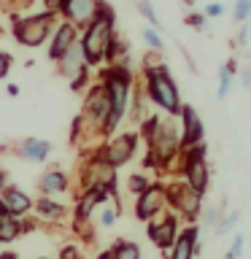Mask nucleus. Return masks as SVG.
<instances>
[{
  "instance_id": "nucleus-1",
  "label": "nucleus",
  "mask_w": 251,
  "mask_h": 259,
  "mask_svg": "<svg viewBox=\"0 0 251 259\" xmlns=\"http://www.w3.org/2000/svg\"><path fill=\"white\" fill-rule=\"evenodd\" d=\"M138 135L146 141V167L154 170H170L176 167V159L181 157L184 146H181V124L168 116V113H149L141 127H138Z\"/></svg>"
},
{
  "instance_id": "nucleus-2",
  "label": "nucleus",
  "mask_w": 251,
  "mask_h": 259,
  "mask_svg": "<svg viewBox=\"0 0 251 259\" xmlns=\"http://www.w3.org/2000/svg\"><path fill=\"white\" fill-rule=\"evenodd\" d=\"M97 81L105 87L108 100H111V113H108V121H105V141H108L130 111V95H133L135 76L127 62H116V65H108V68H100Z\"/></svg>"
},
{
  "instance_id": "nucleus-3",
  "label": "nucleus",
  "mask_w": 251,
  "mask_h": 259,
  "mask_svg": "<svg viewBox=\"0 0 251 259\" xmlns=\"http://www.w3.org/2000/svg\"><path fill=\"white\" fill-rule=\"evenodd\" d=\"M143 95L146 100H151L154 105H159L162 113L168 116H178L181 113V95H178V87H176V78L170 76V68L159 57H146L143 60Z\"/></svg>"
},
{
  "instance_id": "nucleus-4",
  "label": "nucleus",
  "mask_w": 251,
  "mask_h": 259,
  "mask_svg": "<svg viewBox=\"0 0 251 259\" xmlns=\"http://www.w3.org/2000/svg\"><path fill=\"white\" fill-rule=\"evenodd\" d=\"M113 27H116V14L113 8L103 0L100 11L92 22L81 30L78 35V46H81V54H84V62L87 65H100L105 62V52H108V44L113 40Z\"/></svg>"
},
{
  "instance_id": "nucleus-5",
  "label": "nucleus",
  "mask_w": 251,
  "mask_h": 259,
  "mask_svg": "<svg viewBox=\"0 0 251 259\" xmlns=\"http://www.w3.org/2000/svg\"><path fill=\"white\" fill-rule=\"evenodd\" d=\"M176 170H178L176 178H184V181L202 197V194L208 192V186H211V170H208V149H205V143H197V146L184 149L181 157L176 159Z\"/></svg>"
},
{
  "instance_id": "nucleus-6",
  "label": "nucleus",
  "mask_w": 251,
  "mask_h": 259,
  "mask_svg": "<svg viewBox=\"0 0 251 259\" xmlns=\"http://www.w3.org/2000/svg\"><path fill=\"white\" fill-rule=\"evenodd\" d=\"M57 19H60V16L46 14V11L32 14V16H16V19L11 22V32H14L16 44H22L27 49H38L54 35L57 24H60Z\"/></svg>"
},
{
  "instance_id": "nucleus-7",
  "label": "nucleus",
  "mask_w": 251,
  "mask_h": 259,
  "mask_svg": "<svg viewBox=\"0 0 251 259\" xmlns=\"http://www.w3.org/2000/svg\"><path fill=\"white\" fill-rule=\"evenodd\" d=\"M162 189H165V202L170 205V210H176V213L181 219H186L189 224L197 222L200 210H202V197L184 181V178L173 176V181H162Z\"/></svg>"
},
{
  "instance_id": "nucleus-8",
  "label": "nucleus",
  "mask_w": 251,
  "mask_h": 259,
  "mask_svg": "<svg viewBox=\"0 0 251 259\" xmlns=\"http://www.w3.org/2000/svg\"><path fill=\"white\" fill-rule=\"evenodd\" d=\"M138 143H141V135H138V130H124V133L111 135L108 141H103L100 146H97V151H100V157L108 162L111 167L119 170L121 165H127V162L135 157Z\"/></svg>"
},
{
  "instance_id": "nucleus-9",
  "label": "nucleus",
  "mask_w": 251,
  "mask_h": 259,
  "mask_svg": "<svg viewBox=\"0 0 251 259\" xmlns=\"http://www.w3.org/2000/svg\"><path fill=\"white\" fill-rule=\"evenodd\" d=\"M178 216H173V210H162L159 216H154L149 224H146V235H149V240L157 246L162 254H168L170 248H173V243L178 238Z\"/></svg>"
},
{
  "instance_id": "nucleus-10",
  "label": "nucleus",
  "mask_w": 251,
  "mask_h": 259,
  "mask_svg": "<svg viewBox=\"0 0 251 259\" xmlns=\"http://www.w3.org/2000/svg\"><path fill=\"white\" fill-rule=\"evenodd\" d=\"M165 208H168V202H165L162 181H151L149 189L135 194V219H141V222H151V219L159 216Z\"/></svg>"
},
{
  "instance_id": "nucleus-11",
  "label": "nucleus",
  "mask_w": 251,
  "mask_h": 259,
  "mask_svg": "<svg viewBox=\"0 0 251 259\" xmlns=\"http://www.w3.org/2000/svg\"><path fill=\"white\" fill-rule=\"evenodd\" d=\"M100 6H103V0H65L62 8H60V16L81 32L97 16Z\"/></svg>"
},
{
  "instance_id": "nucleus-12",
  "label": "nucleus",
  "mask_w": 251,
  "mask_h": 259,
  "mask_svg": "<svg viewBox=\"0 0 251 259\" xmlns=\"http://www.w3.org/2000/svg\"><path fill=\"white\" fill-rule=\"evenodd\" d=\"M181 146L184 149H189V146H197L205 141V124H202V119H200V113L194 111V105L189 103H181Z\"/></svg>"
},
{
  "instance_id": "nucleus-13",
  "label": "nucleus",
  "mask_w": 251,
  "mask_h": 259,
  "mask_svg": "<svg viewBox=\"0 0 251 259\" xmlns=\"http://www.w3.org/2000/svg\"><path fill=\"white\" fill-rule=\"evenodd\" d=\"M200 251V227L197 224H186L178 238L173 243V248L165 254V259H194Z\"/></svg>"
},
{
  "instance_id": "nucleus-14",
  "label": "nucleus",
  "mask_w": 251,
  "mask_h": 259,
  "mask_svg": "<svg viewBox=\"0 0 251 259\" xmlns=\"http://www.w3.org/2000/svg\"><path fill=\"white\" fill-rule=\"evenodd\" d=\"M78 35H81V32L73 27L70 22H60V24H57V30H54V35H52V44H49V60L60 62L62 54L68 52L70 46L78 44Z\"/></svg>"
},
{
  "instance_id": "nucleus-15",
  "label": "nucleus",
  "mask_w": 251,
  "mask_h": 259,
  "mask_svg": "<svg viewBox=\"0 0 251 259\" xmlns=\"http://www.w3.org/2000/svg\"><path fill=\"white\" fill-rule=\"evenodd\" d=\"M0 202H3V205L11 210L16 219H24L32 210V202H35V200H32L24 189H19V186L8 184V186L0 189Z\"/></svg>"
},
{
  "instance_id": "nucleus-16",
  "label": "nucleus",
  "mask_w": 251,
  "mask_h": 259,
  "mask_svg": "<svg viewBox=\"0 0 251 259\" xmlns=\"http://www.w3.org/2000/svg\"><path fill=\"white\" fill-rule=\"evenodd\" d=\"M38 189L44 192L46 197L60 194V192H68L70 189V176L65 173L62 167H52V170H46V173L38 178Z\"/></svg>"
},
{
  "instance_id": "nucleus-17",
  "label": "nucleus",
  "mask_w": 251,
  "mask_h": 259,
  "mask_svg": "<svg viewBox=\"0 0 251 259\" xmlns=\"http://www.w3.org/2000/svg\"><path fill=\"white\" fill-rule=\"evenodd\" d=\"M32 208H35L40 224L44 222H65V216H68V205L57 202L54 197H46V194H40V197L32 202Z\"/></svg>"
},
{
  "instance_id": "nucleus-18",
  "label": "nucleus",
  "mask_w": 251,
  "mask_h": 259,
  "mask_svg": "<svg viewBox=\"0 0 251 259\" xmlns=\"http://www.w3.org/2000/svg\"><path fill=\"white\" fill-rule=\"evenodd\" d=\"M16 154L27 162H46L52 157V143L40 141V138H24V141L16 146Z\"/></svg>"
},
{
  "instance_id": "nucleus-19",
  "label": "nucleus",
  "mask_w": 251,
  "mask_h": 259,
  "mask_svg": "<svg viewBox=\"0 0 251 259\" xmlns=\"http://www.w3.org/2000/svg\"><path fill=\"white\" fill-rule=\"evenodd\" d=\"M84 70H89V65L84 62V54H81V46L76 44V46H70L68 52L62 54V60H60V73L68 81H73L78 76V73H84Z\"/></svg>"
},
{
  "instance_id": "nucleus-20",
  "label": "nucleus",
  "mask_w": 251,
  "mask_h": 259,
  "mask_svg": "<svg viewBox=\"0 0 251 259\" xmlns=\"http://www.w3.org/2000/svg\"><path fill=\"white\" fill-rule=\"evenodd\" d=\"M16 238H22V219H16L0 202V243H14Z\"/></svg>"
},
{
  "instance_id": "nucleus-21",
  "label": "nucleus",
  "mask_w": 251,
  "mask_h": 259,
  "mask_svg": "<svg viewBox=\"0 0 251 259\" xmlns=\"http://www.w3.org/2000/svg\"><path fill=\"white\" fill-rule=\"evenodd\" d=\"M238 68L240 65H235V60L224 62L222 68H219V89H216L219 100H227V97H230V89L235 87V76H238Z\"/></svg>"
},
{
  "instance_id": "nucleus-22",
  "label": "nucleus",
  "mask_w": 251,
  "mask_h": 259,
  "mask_svg": "<svg viewBox=\"0 0 251 259\" xmlns=\"http://www.w3.org/2000/svg\"><path fill=\"white\" fill-rule=\"evenodd\" d=\"M111 256L113 259H141V246L133 240H124V238H116L111 243Z\"/></svg>"
},
{
  "instance_id": "nucleus-23",
  "label": "nucleus",
  "mask_w": 251,
  "mask_h": 259,
  "mask_svg": "<svg viewBox=\"0 0 251 259\" xmlns=\"http://www.w3.org/2000/svg\"><path fill=\"white\" fill-rule=\"evenodd\" d=\"M200 219H202V227H208V230H216L219 219H222V208L214 205V202H211V205H202Z\"/></svg>"
},
{
  "instance_id": "nucleus-24",
  "label": "nucleus",
  "mask_w": 251,
  "mask_h": 259,
  "mask_svg": "<svg viewBox=\"0 0 251 259\" xmlns=\"http://www.w3.org/2000/svg\"><path fill=\"white\" fill-rule=\"evenodd\" d=\"M119 210H121V205H116V202H105L103 213H100V219H97V222H100V227H105V230H108V227L116 224Z\"/></svg>"
},
{
  "instance_id": "nucleus-25",
  "label": "nucleus",
  "mask_w": 251,
  "mask_h": 259,
  "mask_svg": "<svg viewBox=\"0 0 251 259\" xmlns=\"http://www.w3.org/2000/svg\"><path fill=\"white\" fill-rule=\"evenodd\" d=\"M240 222V210H230L227 216H222L219 219V224H216V235H227V232H232L235 230V224Z\"/></svg>"
},
{
  "instance_id": "nucleus-26",
  "label": "nucleus",
  "mask_w": 251,
  "mask_h": 259,
  "mask_svg": "<svg viewBox=\"0 0 251 259\" xmlns=\"http://www.w3.org/2000/svg\"><path fill=\"white\" fill-rule=\"evenodd\" d=\"M135 6H138V11L143 14V19L151 24V27H162V22H159V14L154 11V6L149 3V0H135Z\"/></svg>"
},
{
  "instance_id": "nucleus-27",
  "label": "nucleus",
  "mask_w": 251,
  "mask_h": 259,
  "mask_svg": "<svg viewBox=\"0 0 251 259\" xmlns=\"http://www.w3.org/2000/svg\"><path fill=\"white\" fill-rule=\"evenodd\" d=\"M151 186V178L149 176H143V173H133L127 178V189H130V194H141L143 189H149Z\"/></svg>"
},
{
  "instance_id": "nucleus-28",
  "label": "nucleus",
  "mask_w": 251,
  "mask_h": 259,
  "mask_svg": "<svg viewBox=\"0 0 251 259\" xmlns=\"http://www.w3.org/2000/svg\"><path fill=\"white\" fill-rule=\"evenodd\" d=\"M232 16H235V22L246 24V22L251 19V0H235Z\"/></svg>"
},
{
  "instance_id": "nucleus-29",
  "label": "nucleus",
  "mask_w": 251,
  "mask_h": 259,
  "mask_svg": "<svg viewBox=\"0 0 251 259\" xmlns=\"http://www.w3.org/2000/svg\"><path fill=\"white\" fill-rule=\"evenodd\" d=\"M184 24H186V27H192V30H205L208 19H205V14H202V11H192V14H186Z\"/></svg>"
},
{
  "instance_id": "nucleus-30",
  "label": "nucleus",
  "mask_w": 251,
  "mask_h": 259,
  "mask_svg": "<svg viewBox=\"0 0 251 259\" xmlns=\"http://www.w3.org/2000/svg\"><path fill=\"white\" fill-rule=\"evenodd\" d=\"M243 248H246V238H243V235L238 232V235L232 238V246H230V251H227V254H224L222 259H240Z\"/></svg>"
},
{
  "instance_id": "nucleus-31",
  "label": "nucleus",
  "mask_w": 251,
  "mask_h": 259,
  "mask_svg": "<svg viewBox=\"0 0 251 259\" xmlns=\"http://www.w3.org/2000/svg\"><path fill=\"white\" fill-rule=\"evenodd\" d=\"M143 40L149 44L151 52H159V49H162V35L154 27H143Z\"/></svg>"
},
{
  "instance_id": "nucleus-32",
  "label": "nucleus",
  "mask_w": 251,
  "mask_h": 259,
  "mask_svg": "<svg viewBox=\"0 0 251 259\" xmlns=\"http://www.w3.org/2000/svg\"><path fill=\"white\" fill-rule=\"evenodd\" d=\"M224 3H208L205 8H202V14H205V19H216V16H224Z\"/></svg>"
},
{
  "instance_id": "nucleus-33",
  "label": "nucleus",
  "mask_w": 251,
  "mask_h": 259,
  "mask_svg": "<svg viewBox=\"0 0 251 259\" xmlns=\"http://www.w3.org/2000/svg\"><path fill=\"white\" fill-rule=\"evenodd\" d=\"M11 62H14V57L0 49V78H6V76H8V70H11Z\"/></svg>"
},
{
  "instance_id": "nucleus-34",
  "label": "nucleus",
  "mask_w": 251,
  "mask_h": 259,
  "mask_svg": "<svg viewBox=\"0 0 251 259\" xmlns=\"http://www.w3.org/2000/svg\"><path fill=\"white\" fill-rule=\"evenodd\" d=\"M248 30H251V24H240V32H238V38H235V44H238L240 49H246L248 46Z\"/></svg>"
},
{
  "instance_id": "nucleus-35",
  "label": "nucleus",
  "mask_w": 251,
  "mask_h": 259,
  "mask_svg": "<svg viewBox=\"0 0 251 259\" xmlns=\"http://www.w3.org/2000/svg\"><path fill=\"white\" fill-rule=\"evenodd\" d=\"M235 78L240 81L243 89H248L251 87V68H248V65H246V68H238V76H235Z\"/></svg>"
},
{
  "instance_id": "nucleus-36",
  "label": "nucleus",
  "mask_w": 251,
  "mask_h": 259,
  "mask_svg": "<svg viewBox=\"0 0 251 259\" xmlns=\"http://www.w3.org/2000/svg\"><path fill=\"white\" fill-rule=\"evenodd\" d=\"M65 0H44V11L46 14H54V16H60V8H62Z\"/></svg>"
},
{
  "instance_id": "nucleus-37",
  "label": "nucleus",
  "mask_w": 251,
  "mask_h": 259,
  "mask_svg": "<svg viewBox=\"0 0 251 259\" xmlns=\"http://www.w3.org/2000/svg\"><path fill=\"white\" fill-rule=\"evenodd\" d=\"M60 259H81V251L73 248V246H65V248L60 251Z\"/></svg>"
},
{
  "instance_id": "nucleus-38",
  "label": "nucleus",
  "mask_w": 251,
  "mask_h": 259,
  "mask_svg": "<svg viewBox=\"0 0 251 259\" xmlns=\"http://www.w3.org/2000/svg\"><path fill=\"white\" fill-rule=\"evenodd\" d=\"M0 259H19L16 251H0Z\"/></svg>"
},
{
  "instance_id": "nucleus-39",
  "label": "nucleus",
  "mask_w": 251,
  "mask_h": 259,
  "mask_svg": "<svg viewBox=\"0 0 251 259\" xmlns=\"http://www.w3.org/2000/svg\"><path fill=\"white\" fill-rule=\"evenodd\" d=\"M3 186H8V173H6V170H0V189H3Z\"/></svg>"
},
{
  "instance_id": "nucleus-40",
  "label": "nucleus",
  "mask_w": 251,
  "mask_h": 259,
  "mask_svg": "<svg viewBox=\"0 0 251 259\" xmlns=\"http://www.w3.org/2000/svg\"><path fill=\"white\" fill-rule=\"evenodd\" d=\"M8 95H11V97L19 95V84H8Z\"/></svg>"
},
{
  "instance_id": "nucleus-41",
  "label": "nucleus",
  "mask_w": 251,
  "mask_h": 259,
  "mask_svg": "<svg viewBox=\"0 0 251 259\" xmlns=\"http://www.w3.org/2000/svg\"><path fill=\"white\" fill-rule=\"evenodd\" d=\"M97 259H113V256H111V248H105V251H100V254H97Z\"/></svg>"
},
{
  "instance_id": "nucleus-42",
  "label": "nucleus",
  "mask_w": 251,
  "mask_h": 259,
  "mask_svg": "<svg viewBox=\"0 0 251 259\" xmlns=\"http://www.w3.org/2000/svg\"><path fill=\"white\" fill-rule=\"evenodd\" d=\"M248 68H251V65H248Z\"/></svg>"
}]
</instances>
